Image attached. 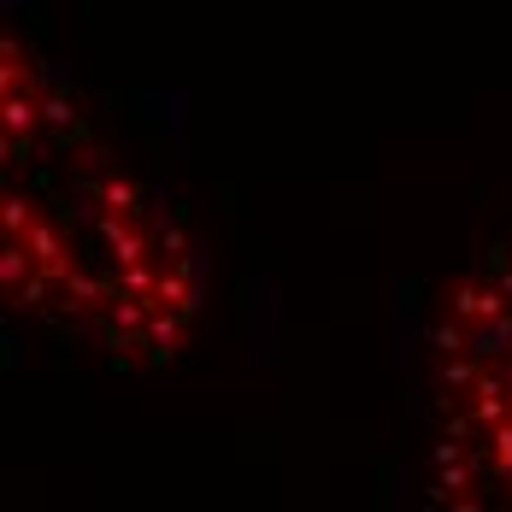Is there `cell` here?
Listing matches in <instances>:
<instances>
[{
    "mask_svg": "<svg viewBox=\"0 0 512 512\" xmlns=\"http://www.w3.org/2000/svg\"><path fill=\"white\" fill-rule=\"evenodd\" d=\"M6 289L106 359H165L201 307L177 212L36 65H6Z\"/></svg>",
    "mask_w": 512,
    "mask_h": 512,
    "instance_id": "cell-1",
    "label": "cell"
},
{
    "mask_svg": "<svg viewBox=\"0 0 512 512\" xmlns=\"http://www.w3.org/2000/svg\"><path fill=\"white\" fill-rule=\"evenodd\" d=\"M424 354L442 489L471 507H512V242L448 289Z\"/></svg>",
    "mask_w": 512,
    "mask_h": 512,
    "instance_id": "cell-2",
    "label": "cell"
}]
</instances>
